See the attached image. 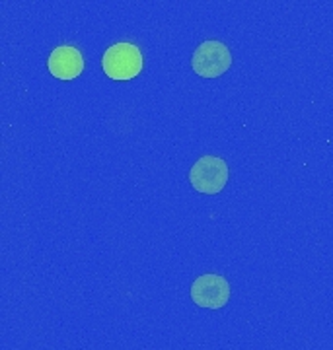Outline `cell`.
I'll use <instances>...</instances> for the list:
<instances>
[{"instance_id":"cell-1","label":"cell","mask_w":333,"mask_h":350,"mask_svg":"<svg viewBox=\"0 0 333 350\" xmlns=\"http://www.w3.org/2000/svg\"><path fill=\"white\" fill-rule=\"evenodd\" d=\"M101 66L111 80H131L143 70V53L135 43H115L103 53Z\"/></svg>"},{"instance_id":"cell-5","label":"cell","mask_w":333,"mask_h":350,"mask_svg":"<svg viewBox=\"0 0 333 350\" xmlns=\"http://www.w3.org/2000/svg\"><path fill=\"white\" fill-rule=\"evenodd\" d=\"M47 68L59 80H74L84 70V55L73 45H59L51 51Z\"/></svg>"},{"instance_id":"cell-2","label":"cell","mask_w":333,"mask_h":350,"mask_svg":"<svg viewBox=\"0 0 333 350\" xmlns=\"http://www.w3.org/2000/svg\"><path fill=\"white\" fill-rule=\"evenodd\" d=\"M228 163L217 156H203L189 170V183L203 195H217L228 183Z\"/></svg>"},{"instance_id":"cell-3","label":"cell","mask_w":333,"mask_h":350,"mask_svg":"<svg viewBox=\"0 0 333 350\" xmlns=\"http://www.w3.org/2000/svg\"><path fill=\"white\" fill-rule=\"evenodd\" d=\"M232 66L230 49L219 39H207L193 51L191 68L203 78H219Z\"/></svg>"},{"instance_id":"cell-4","label":"cell","mask_w":333,"mask_h":350,"mask_svg":"<svg viewBox=\"0 0 333 350\" xmlns=\"http://www.w3.org/2000/svg\"><path fill=\"white\" fill-rule=\"evenodd\" d=\"M191 300L199 308L221 310L230 300V284L221 275H201L191 284Z\"/></svg>"}]
</instances>
